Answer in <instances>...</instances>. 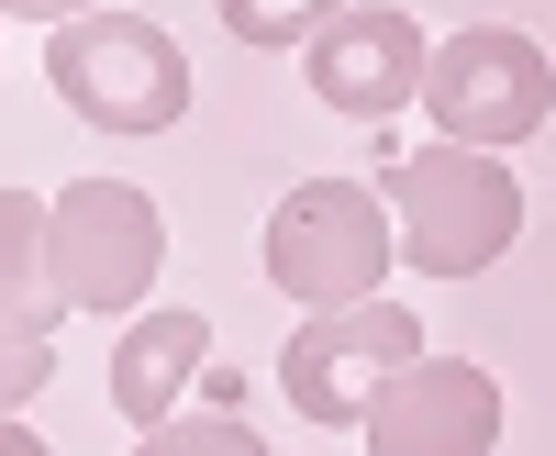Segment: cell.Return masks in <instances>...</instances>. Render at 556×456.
Wrapping results in <instances>:
<instances>
[{
  "label": "cell",
  "instance_id": "obj_1",
  "mask_svg": "<svg viewBox=\"0 0 556 456\" xmlns=\"http://www.w3.org/2000/svg\"><path fill=\"white\" fill-rule=\"evenodd\" d=\"M390 223H401V256L424 279H479L523 235V178L490 145H445L434 134V145H412L390 167Z\"/></svg>",
  "mask_w": 556,
  "mask_h": 456
},
{
  "label": "cell",
  "instance_id": "obj_2",
  "mask_svg": "<svg viewBox=\"0 0 556 456\" xmlns=\"http://www.w3.org/2000/svg\"><path fill=\"white\" fill-rule=\"evenodd\" d=\"M45 89L89 123V134H167L190 112V56H178V34L146 23V12H78L45 34Z\"/></svg>",
  "mask_w": 556,
  "mask_h": 456
},
{
  "label": "cell",
  "instance_id": "obj_3",
  "mask_svg": "<svg viewBox=\"0 0 556 456\" xmlns=\"http://www.w3.org/2000/svg\"><path fill=\"white\" fill-rule=\"evenodd\" d=\"M390 256H401V223H390V201L367 190V178H301V190L267 212V279L301 312L379 301Z\"/></svg>",
  "mask_w": 556,
  "mask_h": 456
},
{
  "label": "cell",
  "instance_id": "obj_4",
  "mask_svg": "<svg viewBox=\"0 0 556 456\" xmlns=\"http://www.w3.org/2000/svg\"><path fill=\"white\" fill-rule=\"evenodd\" d=\"M412 356H434L424 324L379 290V301H345V312H301V334L278 345V390H290V413L323 423V434H367L379 413V390L412 368Z\"/></svg>",
  "mask_w": 556,
  "mask_h": 456
},
{
  "label": "cell",
  "instance_id": "obj_5",
  "mask_svg": "<svg viewBox=\"0 0 556 456\" xmlns=\"http://www.w3.org/2000/svg\"><path fill=\"white\" fill-rule=\"evenodd\" d=\"M45 256L67 312H146V279L167 267V212L134 178H67L45 201Z\"/></svg>",
  "mask_w": 556,
  "mask_h": 456
},
{
  "label": "cell",
  "instance_id": "obj_6",
  "mask_svg": "<svg viewBox=\"0 0 556 456\" xmlns=\"http://www.w3.org/2000/svg\"><path fill=\"white\" fill-rule=\"evenodd\" d=\"M424 112H434L445 145H490V156H513L523 134H545V112H556V67H545L534 34H513V23H468V34L434 45V67H424Z\"/></svg>",
  "mask_w": 556,
  "mask_h": 456
},
{
  "label": "cell",
  "instance_id": "obj_7",
  "mask_svg": "<svg viewBox=\"0 0 556 456\" xmlns=\"http://www.w3.org/2000/svg\"><path fill=\"white\" fill-rule=\"evenodd\" d=\"M312 89H323V112H345V123H390L401 101H424V67H434V45L424 23L401 12V0H345L334 23H323L312 45Z\"/></svg>",
  "mask_w": 556,
  "mask_h": 456
},
{
  "label": "cell",
  "instance_id": "obj_8",
  "mask_svg": "<svg viewBox=\"0 0 556 456\" xmlns=\"http://www.w3.org/2000/svg\"><path fill=\"white\" fill-rule=\"evenodd\" d=\"M379 456H490L501 445V379L479 356H412L367 413Z\"/></svg>",
  "mask_w": 556,
  "mask_h": 456
},
{
  "label": "cell",
  "instance_id": "obj_9",
  "mask_svg": "<svg viewBox=\"0 0 556 456\" xmlns=\"http://www.w3.org/2000/svg\"><path fill=\"white\" fill-rule=\"evenodd\" d=\"M212 368V324L201 312H123V345H112V413L146 434V423H167L178 413V390H190Z\"/></svg>",
  "mask_w": 556,
  "mask_h": 456
},
{
  "label": "cell",
  "instance_id": "obj_10",
  "mask_svg": "<svg viewBox=\"0 0 556 456\" xmlns=\"http://www.w3.org/2000/svg\"><path fill=\"white\" fill-rule=\"evenodd\" d=\"M56 256H45V201L34 190H0V324L23 334H56Z\"/></svg>",
  "mask_w": 556,
  "mask_h": 456
},
{
  "label": "cell",
  "instance_id": "obj_11",
  "mask_svg": "<svg viewBox=\"0 0 556 456\" xmlns=\"http://www.w3.org/2000/svg\"><path fill=\"white\" fill-rule=\"evenodd\" d=\"M134 456H267V445H256V423L235 413V390H212L201 413L146 423V434H134Z\"/></svg>",
  "mask_w": 556,
  "mask_h": 456
},
{
  "label": "cell",
  "instance_id": "obj_12",
  "mask_svg": "<svg viewBox=\"0 0 556 456\" xmlns=\"http://www.w3.org/2000/svg\"><path fill=\"white\" fill-rule=\"evenodd\" d=\"M334 12H345V0H223V34L256 45V56H278V45H312Z\"/></svg>",
  "mask_w": 556,
  "mask_h": 456
},
{
  "label": "cell",
  "instance_id": "obj_13",
  "mask_svg": "<svg viewBox=\"0 0 556 456\" xmlns=\"http://www.w3.org/2000/svg\"><path fill=\"white\" fill-rule=\"evenodd\" d=\"M56 334H23V324H0V413H23V401L56 379V356H45Z\"/></svg>",
  "mask_w": 556,
  "mask_h": 456
},
{
  "label": "cell",
  "instance_id": "obj_14",
  "mask_svg": "<svg viewBox=\"0 0 556 456\" xmlns=\"http://www.w3.org/2000/svg\"><path fill=\"white\" fill-rule=\"evenodd\" d=\"M0 12H23V23L56 34V23H78V12H101V0H0Z\"/></svg>",
  "mask_w": 556,
  "mask_h": 456
},
{
  "label": "cell",
  "instance_id": "obj_15",
  "mask_svg": "<svg viewBox=\"0 0 556 456\" xmlns=\"http://www.w3.org/2000/svg\"><path fill=\"white\" fill-rule=\"evenodd\" d=\"M0 456H45V434H34L23 413H0Z\"/></svg>",
  "mask_w": 556,
  "mask_h": 456
}]
</instances>
